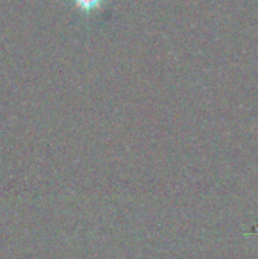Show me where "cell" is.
Returning a JSON list of instances; mask_svg holds the SVG:
<instances>
[{"label": "cell", "instance_id": "1", "mask_svg": "<svg viewBox=\"0 0 258 259\" xmlns=\"http://www.w3.org/2000/svg\"><path fill=\"white\" fill-rule=\"evenodd\" d=\"M73 2H75V5H76L81 11H84V12H91L93 9L99 8V6L102 5L103 0H73Z\"/></svg>", "mask_w": 258, "mask_h": 259}]
</instances>
